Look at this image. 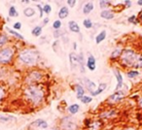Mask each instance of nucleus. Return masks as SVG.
Instances as JSON below:
<instances>
[{
    "label": "nucleus",
    "instance_id": "1",
    "mask_svg": "<svg viewBox=\"0 0 142 130\" xmlns=\"http://www.w3.org/2000/svg\"><path fill=\"white\" fill-rule=\"evenodd\" d=\"M24 98L34 106L40 105L44 100V89L39 85H28L24 90Z\"/></svg>",
    "mask_w": 142,
    "mask_h": 130
},
{
    "label": "nucleus",
    "instance_id": "2",
    "mask_svg": "<svg viewBox=\"0 0 142 130\" xmlns=\"http://www.w3.org/2000/svg\"><path fill=\"white\" fill-rule=\"evenodd\" d=\"M38 58V51L32 49H24L19 54V60L25 65H35Z\"/></svg>",
    "mask_w": 142,
    "mask_h": 130
},
{
    "label": "nucleus",
    "instance_id": "3",
    "mask_svg": "<svg viewBox=\"0 0 142 130\" xmlns=\"http://www.w3.org/2000/svg\"><path fill=\"white\" fill-rule=\"evenodd\" d=\"M137 56L138 55H136L134 51L127 49L122 51V55L120 56V62L125 67H134Z\"/></svg>",
    "mask_w": 142,
    "mask_h": 130
},
{
    "label": "nucleus",
    "instance_id": "4",
    "mask_svg": "<svg viewBox=\"0 0 142 130\" xmlns=\"http://www.w3.org/2000/svg\"><path fill=\"white\" fill-rule=\"evenodd\" d=\"M15 55V50L11 47H5L0 50V64H8L12 62Z\"/></svg>",
    "mask_w": 142,
    "mask_h": 130
},
{
    "label": "nucleus",
    "instance_id": "5",
    "mask_svg": "<svg viewBox=\"0 0 142 130\" xmlns=\"http://www.w3.org/2000/svg\"><path fill=\"white\" fill-rule=\"evenodd\" d=\"M69 58H70V64H71V66H72L73 68L79 66V68H81V71L84 72V65H83L84 59L82 54L80 55V56H78L76 54L72 52V54L69 55Z\"/></svg>",
    "mask_w": 142,
    "mask_h": 130
},
{
    "label": "nucleus",
    "instance_id": "6",
    "mask_svg": "<svg viewBox=\"0 0 142 130\" xmlns=\"http://www.w3.org/2000/svg\"><path fill=\"white\" fill-rule=\"evenodd\" d=\"M127 93H128V90H124V89L116 90L112 95L109 96V98L107 99V102L110 103V104H114V103L119 102L123 98H125L126 96H127Z\"/></svg>",
    "mask_w": 142,
    "mask_h": 130
},
{
    "label": "nucleus",
    "instance_id": "7",
    "mask_svg": "<svg viewBox=\"0 0 142 130\" xmlns=\"http://www.w3.org/2000/svg\"><path fill=\"white\" fill-rule=\"evenodd\" d=\"M42 77H43V74H42L40 71L34 70V71L30 72L26 76L25 81H26V84H27V85H35L36 82H38L39 81L42 79Z\"/></svg>",
    "mask_w": 142,
    "mask_h": 130
},
{
    "label": "nucleus",
    "instance_id": "8",
    "mask_svg": "<svg viewBox=\"0 0 142 130\" xmlns=\"http://www.w3.org/2000/svg\"><path fill=\"white\" fill-rule=\"evenodd\" d=\"M61 128L64 130H76L77 125L69 116H65L61 120Z\"/></svg>",
    "mask_w": 142,
    "mask_h": 130
},
{
    "label": "nucleus",
    "instance_id": "9",
    "mask_svg": "<svg viewBox=\"0 0 142 130\" xmlns=\"http://www.w3.org/2000/svg\"><path fill=\"white\" fill-rule=\"evenodd\" d=\"M103 126V123L100 120H94L90 121V123L88 125V130H100Z\"/></svg>",
    "mask_w": 142,
    "mask_h": 130
},
{
    "label": "nucleus",
    "instance_id": "10",
    "mask_svg": "<svg viewBox=\"0 0 142 130\" xmlns=\"http://www.w3.org/2000/svg\"><path fill=\"white\" fill-rule=\"evenodd\" d=\"M84 82H85V86H86L87 89L90 91V93L94 92V90L95 91V88H96V85H95V82H92L90 80L87 79V78H85V79H84Z\"/></svg>",
    "mask_w": 142,
    "mask_h": 130
},
{
    "label": "nucleus",
    "instance_id": "11",
    "mask_svg": "<svg viewBox=\"0 0 142 130\" xmlns=\"http://www.w3.org/2000/svg\"><path fill=\"white\" fill-rule=\"evenodd\" d=\"M114 74L116 76V79H117V86H116V90H119V89H121V87L123 86V77H122L121 73L119 70L117 69H115L114 70Z\"/></svg>",
    "mask_w": 142,
    "mask_h": 130
},
{
    "label": "nucleus",
    "instance_id": "12",
    "mask_svg": "<svg viewBox=\"0 0 142 130\" xmlns=\"http://www.w3.org/2000/svg\"><path fill=\"white\" fill-rule=\"evenodd\" d=\"M87 67L90 71H94V70H95V58H94V56L90 55V56L88 57Z\"/></svg>",
    "mask_w": 142,
    "mask_h": 130
},
{
    "label": "nucleus",
    "instance_id": "13",
    "mask_svg": "<svg viewBox=\"0 0 142 130\" xmlns=\"http://www.w3.org/2000/svg\"><path fill=\"white\" fill-rule=\"evenodd\" d=\"M68 27H69L70 31L75 32V33H80V26L78 25V23H77L76 21H70L68 22Z\"/></svg>",
    "mask_w": 142,
    "mask_h": 130
},
{
    "label": "nucleus",
    "instance_id": "14",
    "mask_svg": "<svg viewBox=\"0 0 142 130\" xmlns=\"http://www.w3.org/2000/svg\"><path fill=\"white\" fill-rule=\"evenodd\" d=\"M100 17H103V19H105V20H112V19L115 17V15L112 11L104 10L100 13Z\"/></svg>",
    "mask_w": 142,
    "mask_h": 130
},
{
    "label": "nucleus",
    "instance_id": "15",
    "mask_svg": "<svg viewBox=\"0 0 142 130\" xmlns=\"http://www.w3.org/2000/svg\"><path fill=\"white\" fill-rule=\"evenodd\" d=\"M31 126H36V127H42V128H47L48 127V124L45 120H35L34 122L31 123Z\"/></svg>",
    "mask_w": 142,
    "mask_h": 130
},
{
    "label": "nucleus",
    "instance_id": "16",
    "mask_svg": "<svg viewBox=\"0 0 142 130\" xmlns=\"http://www.w3.org/2000/svg\"><path fill=\"white\" fill-rule=\"evenodd\" d=\"M68 14H69V11H68V8L65 7V6H63V7L60 8V10H59V19H65L67 16H68Z\"/></svg>",
    "mask_w": 142,
    "mask_h": 130
},
{
    "label": "nucleus",
    "instance_id": "17",
    "mask_svg": "<svg viewBox=\"0 0 142 130\" xmlns=\"http://www.w3.org/2000/svg\"><path fill=\"white\" fill-rule=\"evenodd\" d=\"M116 115V111L115 110H109L107 112H104V113H101L100 117L101 119H110L113 116Z\"/></svg>",
    "mask_w": 142,
    "mask_h": 130
},
{
    "label": "nucleus",
    "instance_id": "18",
    "mask_svg": "<svg viewBox=\"0 0 142 130\" xmlns=\"http://www.w3.org/2000/svg\"><path fill=\"white\" fill-rule=\"evenodd\" d=\"M94 10V4L90 3V2H89V3L85 4L83 7V13L84 14H90L92 11Z\"/></svg>",
    "mask_w": 142,
    "mask_h": 130
},
{
    "label": "nucleus",
    "instance_id": "19",
    "mask_svg": "<svg viewBox=\"0 0 142 130\" xmlns=\"http://www.w3.org/2000/svg\"><path fill=\"white\" fill-rule=\"evenodd\" d=\"M76 93H77V98L78 99H82V97L84 96V93H85V90H84L83 86L81 85H76Z\"/></svg>",
    "mask_w": 142,
    "mask_h": 130
},
{
    "label": "nucleus",
    "instance_id": "20",
    "mask_svg": "<svg viewBox=\"0 0 142 130\" xmlns=\"http://www.w3.org/2000/svg\"><path fill=\"white\" fill-rule=\"evenodd\" d=\"M105 38H106V31L102 30L100 33L95 37V43H96V44H100Z\"/></svg>",
    "mask_w": 142,
    "mask_h": 130
},
{
    "label": "nucleus",
    "instance_id": "21",
    "mask_svg": "<svg viewBox=\"0 0 142 130\" xmlns=\"http://www.w3.org/2000/svg\"><path fill=\"white\" fill-rule=\"evenodd\" d=\"M122 51H122L121 49H116V50H114V51H112V54H111V56H110L111 60H116L119 56H121Z\"/></svg>",
    "mask_w": 142,
    "mask_h": 130
},
{
    "label": "nucleus",
    "instance_id": "22",
    "mask_svg": "<svg viewBox=\"0 0 142 130\" xmlns=\"http://www.w3.org/2000/svg\"><path fill=\"white\" fill-rule=\"evenodd\" d=\"M17 119L13 116H0V121L2 122H9V121H15Z\"/></svg>",
    "mask_w": 142,
    "mask_h": 130
},
{
    "label": "nucleus",
    "instance_id": "23",
    "mask_svg": "<svg viewBox=\"0 0 142 130\" xmlns=\"http://www.w3.org/2000/svg\"><path fill=\"white\" fill-rule=\"evenodd\" d=\"M106 86H107V85L105 84V82H103V84H100L99 85V86H98V88L95 90V91H94V92L92 93V95H98L99 93H101L103 90H105V88H106Z\"/></svg>",
    "mask_w": 142,
    "mask_h": 130
},
{
    "label": "nucleus",
    "instance_id": "24",
    "mask_svg": "<svg viewBox=\"0 0 142 130\" xmlns=\"http://www.w3.org/2000/svg\"><path fill=\"white\" fill-rule=\"evenodd\" d=\"M24 16L30 17H32V16H34L35 11H34V9H32L31 7H28V8H25L24 10Z\"/></svg>",
    "mask_w": 142,
    "mask_h": 130
},
{
    "label": "nucleus",
    "instance_id": "25",
    "mask_svg": "<svg viewBox=\"0 0 142 130\" xmlns=\"http://www.w3.org/2000/svg\"><path fill=\"white\" fill-rule=\"evenodd\" d=\"M79 109H80V106L78 104H73V105L69 106L68 111H69V113L71 114V115H74V114H76L77 112L79 111Z\"/></svg>",
    "mask_w": 142,
    "mask_h": 130
},
{
    "label": "nucleus",
    "instance_id": "26",
    "mask_svg": "<svg viewBox=\"0 0 142 130\" xmlns=\"http://www.w3.org/2000/svg\"><path fill=\"white\" fill-rule=\"evenodd\" d=\"M31 33H32V35H34L35 37H38V36H40L42 33V27L41 26H35V27L32 29Z\"/></svg>",
    "mask_w": 142,
    "mask_h": 130
},
{
    "label": "nucleus",
    "instance_id": "27",
    "mask_svg": "<svg viewBox=\"0 0 142 130\" xmlns=\"http://www.w3.org/2000/svg\"><path fill=\"white\" fill-rule=\"evenodd\" d=\"M19 14H18L17 9L15 8V6H11L10 9H9V17H18Z\"/></svg>",
    "mask_w": 142,
    "mask_h": 130
},
{
    "label": "nucleus",
    "instance_id": "28",
    "mask_svg": "<svg viewBox=\"0 0 142 130\" xmlns=\"http://www.w3.org/2000/svg\"><path fill=\"white\" fill-rule=\"evenodd\" d=\"M9 41V38L4 34H0V47L4 46L5 44H7V42Z\"/></svg>",
    "mask_w": 142,
    "mask_h": 130
},
{
    "label": "nucleus",
    "instance_id": "29",
    "mask_svg": "<svg viewBox=\"0 0 142 130\" xmlns=\"http://www.w3.org/2000/svg\"><path fill=\"white\" fill-rule=\"evenodd\" d=\"M134 68H142V55H138L136 62L134 64Z\"/></svg>",
    "mask_w": 142,
    "mask_h": 130
},
{
    "label": "nucleus",
    "instance_id": "30",
    "mask_svg": "<svg viewBox=\"0 0 142 130\" xmlns=\"http://www.w3.org/2000/svg\"><path fill=\"white\" fill-rule=\"evenodd\" d=\"M7 30H8V32H9V33H11V34L14 35L15 37L19 38V39H21V40H24V37H22V36H21V35L20 34V33H18V32H16V31L13 30V29H9V28H8Z\"/></svg>",
    "mask_w": 142,
    "mask_h": 130
},
{
    "label": "nucleus",
    "instance_id": "31",
    "mask_svg": "<svg viewBox=\"0 0 142 130\" xmlns=\"http://www.w3.org/2000/svg\"><path fill=\"white\" fill-rule=\"evenodd\" d=\"M83 24H84V26H85L86 28H88V29L93 26V22H92V21H90V19H86V20H84Z\"/></svg>",
    "mask_w": 142,
    "mask_h": 130
},
{
    "label": "nucleus",
    "instance_id": "32",
    "mask_svg": "<svg viewBox=\"0 0 142 130\" xmlns=\"http://www.w3.org/2000/svg\"><path fill=\"white\" fill-rule=\"evenodd\" d=\"M43 12L46 13L47 15L50 14V13L52 12V7H51V5H49V4L44 5V7H43Z\"/></svg>",
    "mask_w": 142,
    "mask_h": 130
},
{
    "label": "nucleus",
    "instance_id": "33",
    "mask_svg": "<svg viewBox=\"0 0 142 130\" xmlns=\"http://www.w3.org/2000/svg\"><path fill=\"white\" fill-rule=\"evenodd\" d=\"M139 75V72L138 71H129V72H128V78H130V79H132V78H135V77H137V76Z\"/></svg>",
    "mask_w": 142,
    "mask_h": 130
},
{
    "label": "nucleus",
    "instance_id": "34",
    "mask_svg": "<svg viewBox=\"0 0 142 130\" xmlns=\"http://www.w3.org/2000/svg\"><path fill=\"white\" fill-rule=\"evenodd\" d=\"M81 101H82L84 104H88V103H90L93 101V98H92L90 96H83Z\"/></svg>",
    "mask_w": 142,
    "mask_h": 130
},
{
    "label": "nucleus",
    "instance_id": "35",
    "mask_svg": "<svg viewBox=\"0 0 142 130\" xmlns=\"http://www.w3.org/2000/svg\"><path fill=\"white\" fill-rule=\"evenodd\" d=\"M61 26V21H55L54 23H53V27L55 28V30H59V28Z\"/></svg>",
    "mask_w": 142,
    "mask_h": 130
},
{
    "label": "nucleus",
    "instance_id": "36",
    "mask_svg": "<svg viewBox=\"0 0 142 130\" xmlns=\"http://www.w3.org/2000/svg\"><path fill=\"white\" fill-rule=\"evenodd\" d=\"M99 4H100V7L101 8H106V7H109L111 5V3L109 2V1H100L99 2Z\"/></svg>",
    "mask_w": 142,
    "mask_h": 130
},
{
    "label": "nucleus",
    "instance_id": "37",
    "mask_svg": "<svg viewBox=\"0 0 142 130\" xmlns=\"http://www.w3.org/2000/svg\"><path fill=\"white\" fill-rule=\"evenodd\" d=\"M4 96H5V90H4V88L1 86V85H0V102L2 101Z\"/></svg>",
    "mask_w": 142,
    "mask_h": 130
},
{
    "label": "nucleus",
    "instance_id": "38",
    "mask_svg": "<svg viewBox=\"0 0 142 130\" xmlns=\"http://www.w3.org/2000/svg\"><path fill=\"white\" fill-rule=\"evenodd\" d=\"M67 4L69 5L70 7H74L75 4H76V1L75 0H67Z\"/></svg>",
    "mask_w": 142,
    "mask_h": 130
},
{
    "label": "nucleus",
    "instance_id": "39",
    "mask_svg": "<svg viewBox=\"0 0 142 130\" xmlns=\"http://www.w3.org/2000/svg\"><path fill=\"white\" fill-rule=\"evenodd\" d=\"M14 28L16 29V30L21 29V22H16V23L14 24Z\"/></svg>",
    "mask_w": 142,
    "mask_h": 130
},
{
    "label": "nucleus",
    "instance_id": "40",
    "mask_svg": "<svg viewBox=\"0 0 142 130\" xmlns=\"http://www.w3.org/2000/svg\"><path fill=\"white\" fill-rule=\"evenodd\" d=\"M36 7L39 9V12H40V17H43V8H42L39 4H37V5H36Z\"/></svg>",
    "mask_w": 142,
    "mask_h": 130
},
{
    "label": "nucleus",
    "instance_id": "41",
    "mask_svg": "<svg viewBox=\"0 0 142 130\" xmlns=\"http://www.w3.org/2000/svg\"><path fill=\"white\" fill-rule=\"evenodd\" d=\"M135 19H136L135 16H132V17H128V21H129V22H133V21H135Z\"/></svg>",
    "mask_w": 142,
    "mask_h": 130
},
{
    "label": "nucleus",
    "instance_id": "42",
    "mask_svg": "<svg viewBox=\"0 0 142 130\" xmlns=\"http://www.w3.org/2000/svg\"><path fill=\"white\" fill-rule=\"evenodd\" d=\"M138 21H139V22H141L142 23V11H140L138 14Z\"/></svg>",
    "mask_w": 142,
    "mask_h": 130
},
{
    "label": "nucleus",
    "instance_id": "43",
    "mask_svg": "<svg viewBox=\"0 0 142 130\" xmlns=\"http://www.w3.org/2000/svg\"><path fill=\"white\" fill-rule=\"evenodd\" d=\"M125 4L127 7H130L132 6V2L130 1H128V0H127V1H125Z\"/></svg>",
    "mask_w": 142,
    "mask_h": 130
},
{
    "label": "nucleus",
    "instance_id": "44",
    "mask_svg": "<svg viewBox=\"0 0 142 130\" xmlns=\"http://www.w3.org/2000/svg\"><path fill=\"white\" fill-rule=\"evenodd\" d=\"M138 105H139V107H141L142 108V97H139L138 98Z\"/></svg>",
    "mask_w": 142,
    "mask_h": 130
},
{
    "label": "nucleus",
    "instance_id": "45",
    "mask_svg": "<svg viewBox=\"0 0 142 130\" xmlns=\"http://www.w3.org/2000/svg\"><path fill=\"white\" fill-rule=\"evenodd\" d=\"M122 130H136V128L135 127H128V128H124Z\"/></svg>",
    "mask_w": 142,
    "mask_h": 130
},
{
    "label": "nucleus",
    "instance_id": "46",
    "mask_svg": "<svg viewBox=\"0 0 142 130\" xmlns=\"http://www.w3.org/2000/svg\"><path fill=\"white\" fill-rule=\"evenodd\" d=\"M48 22H49V17H46L45 20H44V24L48 23Z\"/></svg>",
    "mask_w": 142,
    "mask_h": 130
},
{
    "label": "nucleus",
    "instance_id": "47",
    "mask_svg": "<svg viewBox=\"0 0 142 130\" xmlns=\"http://www.w3.org/2000/svg\"><path fill=\"white\" fill-rule=\"evenodd\" d=\"M137 4L141 6V5H142V0H138V1H137Z\"/></svg>",
    "mask_w": 142,
    "mask_h": 130
},
{
    "label": "nucleus",
    "instance_id": "48",
    "mask_svg": "<svg viewBox=\"0 0 142 130\" xmlns=\"http://www.w3.org/2000/svg\"><path fill=\"white\" fill-rule=\"evenodd\" d=\"M22 3H29V1H27V0H24V1H21Z\"/></svg>",
    "mask_w": 142,
    "mask_h": 130
},
{
    "label": "nucleus",
    "instance_id": "49",
    "mask_svg": "<svg viewBox=\"0 0 142 130\" xmlns=\"http://www.w3.org/2000/svg\"><path fill=\"white\" fill-rule=\"evenodd\" d=\"M51 130H56V129H55V128H54V129H51Z\"/></svg>",
    "mask_w": 142,
    "mask_h": 130
}]
</instances>
